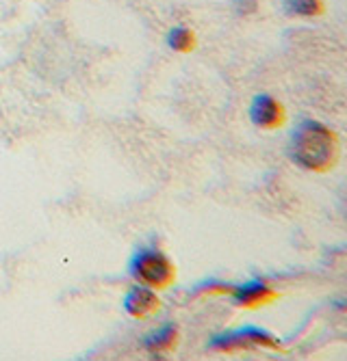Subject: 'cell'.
Masks as SVG:
<instances>
[{
	"mask_svg": "<svg viewBox=\"0 0 347 361\" xmlns=\"http://www.w3.org/2000/svg\"><path fill=\"white\" fill-rule=\"evenodd\" d=\"M176 344H178V329L174 324H165L159 331H154L152 336L146 338L143 348L150 355H165V353H172Z\"/></svg>",
	"mask_w": 347,
	"mask_h": 361,
	"instance_id": "obj_7",
	"label": "cell"
},
{
	"mask_svg": "<svg viewBox=\"0 0 347 361\" xmlns=\"http://www.w3.org/2000/svg\"><path fill=\"white\" fill-rule=\"evenodd\" d=\"M285 7L293 16H317L324 9L322 0H285Z\"/></svg>",
	"mask_w": 347,
	"mask_h": 361,
	"instance_id": "obj_9",
	"label": "cell"
},
{
	"mask_svg": "<svg viewBox=\"0 0 347 361\" xmlns=\"http://www.w3.org/2000/svg\"><path fill=\"white\" fill-rule=\"evenodd\" d=\"M208 346L219 353H239V350H257V348H269V350H282V344L278 338L259 326H243L237 331H228L222 336H215Z\"/></svg>",
	"mask_w": 347,
	"mask_h": 361,
	"instance_id": "obj_3",
	"label": "cell"
},
{
	"mask_svg": "<svg viewBox=\"0 0 347 361\" xmlns=\"http://www.w3.org/2000/svg\"><path fill=\"white\" fill-rule=\"evenodd\" d=\"M226 294H230V299L237 307H245V310H257L280 299V292H276L265 279H254L241 286H228Z\"/></svg>",
	"mask_w": 347,
	"mask_h": 361,
	"instance_id": "obj_4",
	"label": "cell"
},
{
	"mask_svg": "<svg viewBox=\"0 0 347 361\" xmlns=\"http://www.w3.org/2000/svg\"><path fill=\"white\" fill-rule=\"evenodd\" d=\"M131 277L152 290H165L176 279L174 262L159 249H141L133 255L129 264Z\"/></svg>",
	"mask_w": 347,
	"mask_h": 361,
	"instance_id": "obj_2",
	"label": "cell"
},
{
	"mask_svg": "<svg viewBox=\"0 0 347 361\" xmlns=\"http://www.w3.org/2000/svg\"><path fill=\"white\" fill-rule=\"evenodd\" d=\"M167 44L176 52H189L196 44V35L187 26H174L167 35Z\"/></svg>",
	"mask_w": 347,
	"mask_h": 361,
	"instance_id": "obj_8",
	"label": "cell"
},
{
	"mask_svg": "<svg viewBox=\"0 0 347 361\" xmlns=\"http://www.w3.org/2000/svg\"><path fill=\"white\" fill-rule=\"evenodd\" d=\"M159 307H161L159 297H156L152 288H146V286L131 288L129 294L124 297V310L139 320L152 316L154 312H159Z\"/></svg>",
	"mask_w": 347,
	"mask_h": 361,
	"instance_id": "obj_6",
	"label": "cell"
},
{
	"mask_svg": "<svg viewBox=\"0 0 347 361\" xmlns=\"http://www.w3.org/2000/svg\"><path fill=\"white\" fill-rule=\"evenodd\" d=\"M249 119H252V123H254L257 128L276 130L280 126H285L287 113H285V106H282L276 100V97H271L267 93H261V95L254 97V100H252Z\"/></svg>",
	"mask_w": 347,
	"mask_h": 361,
	"instance_id": "obj_5",
	"label": "cell"
},
{
	"mask_svg": "<svg viewBox=\"0 0 347 361\" xmlns=\"http://www.w3.org/2000/svg\"><path fill=\"white\" fill-rule=\"evenodd\" d=\"M291 158L308 171L324 173L336 165L339 139L322 121L304 119L291 137Z\"/></svg>",
	"mask_w": 347,
	"mask_h": 361,
	"instance_id": "obj_1",
	"label": "cell"
}]
</instances>
